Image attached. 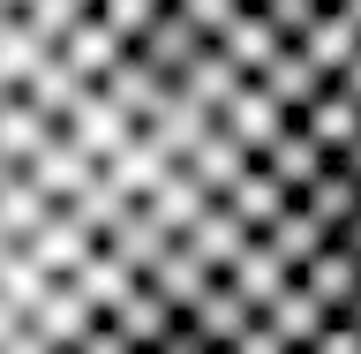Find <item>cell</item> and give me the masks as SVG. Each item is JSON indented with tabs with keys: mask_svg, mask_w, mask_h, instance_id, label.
Listing matches in <instances>:
<instances>
[{
	"mask_svg": "<svg viewBox=\"0 0 361 354\" xmlns=\"http://www.w3.org/2000/svg\"><path fill=\"white\" fill-rule=\"evenodd\" d=\"M151 354H219V347H203V332H196V324H180V317H173V332L158 339Z\"/></svg>",
	"mask_w": 361,
	"mask_h": 354,
	"instance_id": "cell-42",
	"label": "cell"
},
{
	"mask_svg": "<svg viewBox=\"0 0 361 354\" xmlns=\"http://www.w3.org/2000/svg\"><path fill=\"white\" fill-rule=\"evenodd\" d=\"M8 98H16V90H8V83H0V106H8Z\"/></svg>",
	"mask_w": 361,
	"mask_h": 354,
	"instance_id": "cell-51",
	"label": "cell"
},
{
	"mask_svg": "<svg viewBox=\"0 0 361 354\" xmlns=\"http://www.w3.org/2000/svg\"><path fill=\"white\" fill-rule=\"evenodd\" d=\"M8 8H23V0H8Z\"/></svg>",
	"mask_w": 361,
	"mask_h": 354,
	"instance_id": "cell-55",
	"label": "cell"
},
{
	"mask_svg": "<svg viewBox=\"0 0 361 354\" xmlns=\"http://www.w3.org/2000/svg\"><path fill=\"white\" fill-rule=\"evenodd\" d=\"M68 354H135V347H128V339H121V332H113L106 317H98V324H90V332L75 339V347H68Z\"/></svg>",
	"mask_w": 361,
	"mask_h": 354,
	"instance_id": "cell-40",
	"label": "cell"
},
{
	"mask_svg": "<svg viewBox=\"0 0 361 354\" xmlns=\"http://www.w3.org/2000/svg\"><path fill=\"white\" fill-rule=\"evenodd\" d=\"M219 203H226V211H233V219H241V234H264V226L279 219V211H286L293 196H286V189H279V181L264 174V166H248V174L233 181V189H226Z\"/></svg>",
	"mask_w": 361,
	"mask_h": 354,
	"instance_id": "cell-19",
	"label": "cell"
},
{
	"mask_svg": "<svg viewBox=\"0 0 361 354\" xmlns=\"http://www.w3.org/2000/svg\"><path fill=\"white\" fill-rule=\"evenodd\" d=\"M331 8H338V16H346V23L361 30V0H331Z\"/></svg>",
	"mask_w": 361,
	"mask_h": 354,
	"instance_id": "cell-49",
	"label": "cell"
},
{
	"mask_svg": "<svg viewBox=\"0 0 361 354\" xmlns=\"http://www.w3.org/2000/svg\"><path fill=\"white\" fill-rule=\"evenodd\" d=\"M166 8H173V0H166Z\"/></svg>",
	"mask_w": 361,
	"mask_h": 354,
	"instance_id": "cell-57",
	"label": "cell"
},
{
	"mask_svg": "<svg viewBox=\"0 0 361 354\" xmlns=\"http://www.w3.org/2000/svg\"><path fill=\"white\" fill-rule=\"evenodd\" d=\"M98 98H106V106L128 121V129H151L158 113H166V98H173V83H158V76L135 61V53H121V68L98 83Z\"/></svg>",
	"mask_w": 361,
	"mask_h": 354,
	"instance_id": "cell-2",
	"label": "cell"
},
{
	"mask_svg": "<svg viewBox=\"0 0 361 354\" xmlns=\"http://www.w3.org/2000/svg\"><path fill=\"white\" fill-rule=\"evenodd\" d=\"M90 174H98V166H90V158L68 143V136H53V143H45V151L23 166V181H30V189H38L53 211H61L68 196H83V189H90Z\"/></svg>",
	"mask_w": 361,
	"mask_h": 354,
	"instance_id": "cell-8",
	"label": "cell"
},
{
	"mask_svg": "<svg viewBox=\"0 0 361 354\" xmlns=\"http://www.w3.org/2000/svg\"><path fill=\"white\" fill-rule=\"evenodd\" d=\"M331 166H338V174H346V181H354V189H361V136H354V143H346V151L331 158Z\"/></svg>",
	"mask_w": 361,
	"mask_h": 354,
	"instance_id": "cell-45",
	"label": "cell"
},
{
	"mask_svg": "<svg viewBox=\"0 0 361 354\" xmlns=\"http://www.w3.org/2000/svg\"><path fill=\"white\" fill-rule=\"evenodd\" d=\"M203 203H211V196H203L196 181H188V174H180V166H173V174L158 181V189H151V196H143V203H135V211H143V219H151L158 234H166V242H180V234H188V226L203 219Z\"/></svg>",
	"mask_w": 361,
	"mask_h": 354,
	"instance_id": "cell-15",
	"label": "cell"
},
{
	"mask_svg": "<svg viewBox=\"0 0 361 354\" xmlns=\"http://www.w3.org/2000/svg\"><path fill=\"white\" fill-rule=\"evenodd\" d=\"M0 256H8V242H0Z\"/></svg>",
	"mask_w": 361,
	"mask_h": 354,
	"instance_id": "cell-53",
	"label": "cell"
},
{
	"mask_svg": "<svg viewBox=\"0 0 361 354\" xmlns=\"http://www.w3.org/2000/svg\"><path fill=\"white\" fill-rule=\"evenodd\" d=\"M158 8H166V0H98L90 16L106 23V30H113V38H121V45H135V38H143V30H151V23H158Z\"/></svg>",
	"mask_w": 361,
	"mask_h": 354,
	"instance_id": "cell-37",
	"label": "cell"
},
{
	"mask_svg": "<svg viewBox=\"0 0 361 354\" xmlns=\"http://www.w3.org/2000/svg\"><path fill=\"white\" fill-rule=\"evenodd\" d=\"M256 90H264L271 106H279V113L293 121V113H309V106H316V98H324L331 83H324V76H309V68L293 61V53H279V61H271L264 76H256Z\"/></svg>",
	"mask_w": 361,
	"mask_h": 354,
	"instance_id": "cell-28",
	"label": "cell"
},
{
	"mask_svg": "<svg viewBox=\"0 0 361 354\" xmlns=\"http://www.w3.org/2000/svg\"><path fill=\"white\" fill-rule=\"evenodd\" d=\"M75 16H90L83 0H23V8H16V23H23L38 45H61L68 30H75Z\"/></svg>",
	"mask_w": 361,
	"mask_h": 354,
	"instance_id": "cell-36",
	"label": "cell"
},
{
	"mask_svg": "<svg viewBox=\"0 0 361 354\" xmlns=\"http://www.w3.org/2000/svg\"><path fill=\"white\" fill-rule=\"evenodd\" d=\"M128 53H135L143 68H151L158 83H180V76H188V61L203 53V38H196V23L180 16V8H158V23H151V30H143V38L128 45Z\"/></svg>",
	"mask_w": 361,
	"mask_h": 354,
	"instance_id": "cell-1",
	"label": "cell"
},
{
	"mask_svg": "<svg viewBox=\"0 0 361 354\" xmlns=\"http://www.w3.org/2000/svg\"><path fill=\"white\" fill-rule=\"evenodd\" d=\"M241 8H256V0H241Z\"/></svg>",
	"mask_w": 361,
	"mask_h": 354,
	"instance_id": "cell-54",
	"label": "cell"
},
{
	"mask_svg": "<svg viewBox=\"0 0 361 354\" xmlns=\"http://www.w3.org/2000/svg\"><path fill=\"white\" fill-rule=\"evenodd\" d=\"M324 8H331V0H324Z\"/></svg>",
	"mask_w": 361,
	"mask_h": 354,
	"instance_id": "cell-58",
	"label": "cell"
},
{
	"mask_svg": "<svg viewBox=\"0 0 361 354\" xmlns=\"http://www.w3.org/2000/svg\"><path fill=\"white\" fill-rule=\"evenodd\" d=\"M23 324H30V332H38L45 347H53V354H68V347H75V339L90 332V324H98V317H90V309H83V302H75V294H68V287H53V294H45V302H38V309L23 317Z\"/></svg>",
	"mask_w": 361,
	"mask_h": 354,
	"instance_id": "cell-25",
	"label": "cell"
},
{
	"mask_svg": "<svg viewBox=\"0 0 361 354\" xmlns=\"http://www.w3.org/2000/svg\"><path fill=\"white\" fill-rule=\"evenodd\" d=\"M106 324H113V332H121V339H128L135 354H151L158 339L173 332V309H166V302H158V294L143 287V279H135V294H128V302H121V309L106 317Z\"/></svg>",
	"mask_w": 361,
	"mask_h": 354,
	"instance_id": "cell-23",
	"label": "cell"
},
{
	"mask_svg": "<svg viewBox=\"0 0 361 354\" xmlns=\"http://www.w3.org/2000/svg\"><path fill=\"white\" fill-rule=\"evenodd\" d=\"M16 324H23V317L8 309V302H0V339H16Z\"/></svg>",
	"mask_w": 361,
	"mask_h": 354,
	"instance_id": "cell-48",
	"label": "cell"
},
{
	"mask_svg": "<svg viewBox=\"0 0 361 354\" xmlns=\"http://www.w3.org/2000/svg\"><path fill=\"white\" fill-rule=\"evenodd\" d=\"M98 174H106L113 189H121V196H135V203H143V196H151V189H158V181L173 174V158H166V151H158V143H151V136L135 129L128 143H121V151H113L106 166H98Z\"/></svg>",
	"mask_w": 361,
	"mask_h": 354,
	"instance_id": "cell-13",
	"label": "cell"
},
{
	"mask_svg": "<svg viewBox=\"0 0 361 354\" xmlns=\"http://www.w3.org/2000/svg\"><path fill=\"white\" fill-rule=\"evenodd\" d=\"M45 61H53V45H38V38H30V30H23L16 16L0 23V83H8V90H23V83H30V76H38Z\"/></svg>",
	"mask_w": 361,
	"mask_h": 354,
	"instance_id": "cell-34",
	"label": "cell"
},
{
	"mask_svg": "<svg viewBox=\"0 0 361 354\" xmlns=\"http://www.w3.org/2000/svg\"><path fill=\"white\" fill-rule=\"evenodd\" d=\"M293 203H301V211H309V219L324 226V234H338V226H346V219L361 211V189H354L346 174H338V166H324V174H316V181H309V189H301Z\"/></svg>",
	"mask_w": 361,
	"mask_h": 354,
	"instance_id": "cell-31",
	"label": "cell"
},
{
	"mask_svg": "<svg viewBox=\"0 0 361 354\" xmlns=\"http://www.w3.org/2000/svg\"><path fill=\"white\" fill-rule=\"evenodd\" d=\"M180 98H188V106H203V113H211V121H219V106H226V98H233V90H241V76H233V61H226V53H219V45H203V53H196V61H188V76H180Z\"/></svg>",
	"mask_w": 361,
	"mask_h": 354,
	"instance_id": "cell-20",
	"label": "cell"
},
{
	"mask_svg": "<svg viewBox=\"0 0 361 354\" xmlns=\"http://www.w3.org/2000/svg\"><path fill=\"white\" fill-rule=\"evenodd\" d=\"M219 287H226V294H233V302H241V309H248V317H264V309H271V302H279V294H286V287H293V271H286V264H279V256H271V249H264V242H248V249H241V256H233V264H226V279H219Z\"/></svg>",
	"mask_w": 361,
	"mask_h": 354,
	"instance_id": "cell-5",
	"label": "cell"
},
{
	"mask_svg": "<svg viewBox=\"0 0 361 354\" xmlns=\"http://www.w3.org/2000/svg\"><path fill=\"white\" fill-rule=\"evenodd\" d=\"M83 8H98V0H83Z\"/></svg>",
	"mask_w": 361,
	"mask_h": 354,
	"instance_id": "cell-56",
	"label": "cell"
},
{
	"mask_svg": "<svg viewBox=\"0 0 361 354\" xmlns=\"http://www.w3.org/2000/svg\"><path fill=\"white\" fill-rule=\"evenodd\" d=\"M256 324H264V332L279 339V347H286V354H301V347H309L316 332H324V324H331V317L316 309V302H309V294H301V287H286V294H279V302H271L264 317H256Z\"/></svg>",
	"mask_w": 361,
	"mask_h": 354,
	"instance_id": "cell-26",
	"label": "cell"
},
{
	"mask_svg": "<svg viewBox=\"0 0 361 354\" xmlns=\"http://www.w3.org/2000/svg\"><path fill=\"white\" fill-rule=\"evenodd\" d=\"M248 242H256V234H241V219H233L226 203H203V219L188 226V234H180V249H188V256H196V264L211 271V279H226V264H233V256H241Z\"/></svg>",
	"mask_w": 361,
	"mask_h": 354,
	"instance_id": "cell-11",
	"label": "cell"
},
{
	"mask_svg": "<svg viewBox=\"0 0 361 354\" xmlns=\"http://www.w3.org/2000/svg\"><path fill=\"white\" fill-rule=\"evenodd\" d=\"M293 287L309 294V302H316L324 317H346V302L361 294V264H354V256H346L338 242H324V249L309 256V264L293 271Z\"/></svg>",
	"mask_w": 361,
	"mask_h": 354,
	"instance_id": "cell-7",
	"label": "cell"
},
{
	"mask_svg": "<svg viewBox=\"0 0 361 354\" xmlns=\"http://www.w3.org/2000/svg\"><path fill=\"white\" fill-rule=\"evenodd\" d=\"M61 211H68V219H75V226H83L90 242H106L113 226H121V219H128V211H135V196H121V189H113L106 174H90V189H83V196H68Z\"/></svg>",
	"mask_w": 361,
	"mask_h": 354,
	"instance_id": "cell-30",
	"label": "cell"
},
{
	"mask_svg": "<svg viewBox=\"0 0 361 354\" xmlns=\"http://www.w3.org/2000/svg\"><path fill=\"white\" fill-rule=\"evenodd\" d=\"M338 324H346V332L361 339V294H354V302H346V317H338Z\"/></svg>",
	"mask_w": 361,
	"mask_h": 354,
	"instance_id": "cell-47",
	"label": "cell"
},
{
	"mask_svg": "<svg viewBox=\"0 0 361 354\" xmlns=\"http://www.w3.org/2000/svg\"><path fill=\"white\" fill-rule=\"evenodd\" d=\"M256 16H264L271 30H279V38L293 45V38H301V30H309L316 16H324V0H256Z\"/></svg>",
	"mask_w": 361,
	"mask_h": 354,
	"instance_id": "cell-38",
	"label": "cell"
},
{
	"mask_svg": "<svg viewBox=\"0 0 361 354\" xmlns=\"http://www.w3.org/2000/svg\"><path fill=\"white\" fill-rule=\"evenodd\" d=\"M8 181H16V166H8V158H0V189H8Z\"/></svg>",
	"mask_w": 361,
	"mask_h": 354,
	"instance_id": "cell-50",
	"label": "cell"
},
{
	"mask_svg": "<svg viewBox=\"0 0 361 354\" xmlns=\"http://www.w3.org/2000/svg\"><path fill=\"white\" fill-rule=\"evenodd\" d=\"M173 8H180L188 23H196V38H203V45H211V38L226 30V23L241 16V0H173Z\"/></svg>",
	"mask_w": 361,
	"mask_h": 354,
	"instance_id": "cell-39",
	"label": "cell"
},
{
	"mask_svg": "<svg viewBox=\"0 0 361 354\" xmlns=\"http://www.w3.org/2000/svg\"><path fill=\"white\" fill-rule=\"evenodd\" d=\"M286 53H293L301 68H309V76H324V83H338V68H346V61L361 53V30H354L346 16H338V8H324V16H316L309 30H301V38L286 45Z\"/></svg>",
	"mask_w": 361,
	"mask_h": 354,
	"instance_id": "cell-6",
	"label": "cell"
},
{
	"mask_svg": "<svg viewBox=\"0 0 361 354\" xmlns=\"http://www.w3.org/2000/svg\"><path fill=\"white\" fill-rule=\"evenodd\" d=\"M301 354H361V339H354V332H346V324L331 317V324H324V332H316V339H309Z\"/></svg>",
	"mask_w": 361,
	"mask_h": 354,
	"instance_id": "cell-41",
	"label": "cell"
},
{
	"mask_svg": "<svg viewBox=\"0 0 361 354\" xmlns=\"http://www.w3.org/2000/svg\"><path fill=\"white\" fill-rule=\"evenodd\" d=\"M211 129H219V121H211V113H203V106H188V98H180V90H173V98H166V113H158V121H151V129H143V136H151L158 151H166V158H173V166H180V158L196 151V143H203V136H211Z\"/></svg>",
	"mask_w": 361,
	"mask_h": 354,
	"instance_id": "cell-27",
	"label": "cell"
},
{
	"mask_svg": "<svg viewBox=\"0 0 361 354\" xmlns=\"http://www.w3.org/2000/svg\"><path fill=\"white\" fill-rule=\"evenodd\" d=\"M61 287L75 294V302H83L90 317H113V309H121V302H128V294H135V271H128V264H113L106 249H90V256H83V264H75V271H68Z\"/></svg>",
	"mask_w": 361,
	"mask_h": 354,
	"instance_id": "cell-12",
	"label": "cell"
},
{
	"mask_svg": "<svg viewBox=\"0 0 361 354\" xmlns=\"http://www.w3.org/2000/svg\"><path fill=\"white\" fill-rule=\"evenodd\" d=\"M8 16H16V8H8V0H0V23H8Z\"/></svg>",
	"mask_w": 361,
	"mask_h": 354,
	"instance_id": "cell-52",
	"label": "cell"
},
{
	"mask_svg": "<svg viewBox=\"0 0 361 354\" xmlns=\"http://www.w3.org/2000/svg\"><path fill=\"white\" fill-rule=\"evenodd\" d=\"M180 324H196V332H203V347H219V354H226V347H233V339L248 332V324H256V317H248L241 302H233V294H226L219 279H211V287L196 294V309L180 317Z\"/></svg>",
	"mask_w": 361,
	"mask_h": 354,
	"instance_id": "cell-24",
	"label": "cell"
},
{
	"mask_svg": "<svg viewBox=\"0 0 361 354\" xmlns=\"http://www.w3.org/2000/svg\"><path fill=\"white\" fill-rule=\"evenodd\" d=\"M256 166H264V174L279 181V189H286V196H301V189H309V181L324 174L331 158L316 151V143H309V136H301V129H286V136H279V143H271L264 158H256Z\"/></svg>",
	"mask_w": 361,
	"mask_h": 354,
	"instance_id": "cell-21",
	"label": "cell"
},
{
	"mask_svg": "<svg viewBox=\"0 0 361 354\" xmlns=\"http://www.w3.org/2000/svg\"><path fill=\"white\" fill-rule=\"evenodd\" d=\"M53 136H61V129H53L45 113H30L23 98H8V106H0V158H8L16 174H23V166H30V158L45 151V143H53Z\"/></svg>",
	"mask_w": 361,
	"mask_h": 354,
	"instance_id": "cell-29",
	"label": "cell"
},
{
	"mask_svg": "<svg viewBox=\"0 0 361 354\" xmlns=\"http://www.w3.org/2000/svg\"><path fill=\"white\" fill-rule=\"evenodd\" d=\"M90 249H98V242H90L83 226L68 219V211H53V219H45V226H38V234H30V242H23V256H30V264H38V271H45V279H68V271L83 264Z\"/></svg>",
	"mask_w": 361,
	"mask_h": 354,
	"instance_id": "cell-16",
	"label": "cell"
},
{
	"mask_svg": "<svg viewBox=\"0 0 361 354\" xmlns=\"http://www.w3.org/2000/svg\"><path fill=\"white\" fill-rule=\"evenodd\" d=\"M121 53H128V45L113 38V30H106L98 16H75V30H68V38L53 45V61H61L68 76H75V83H90V90L106 83L113 68H121Z\"/></svg>",
	"mask_w": 361,
	"mask_h": 354,
	"instance_id": "cell-4",
	"label": "cell"
},
{
	"mask_svg": "<svg viewBox=\"0 0 361 354\" xmlns=\"http://www.w3.org/2000/svg\"><path fill=\"white\" fill-rule=\"evenodd\" d=\"M331 242H338V249H346V256H354V264H361V211H354V219H346V226H338Z\"/></svg>",
	"mask_w": 361,
	"mask_h": 354,
	"instance_id": "cell-46",
	"label": "cell"
},
{
	"mask_svg": "<svg viewBox=\"0 0 361 354\" xmlns=\"http://www.w3.org/2000/svg\"><path fill=\"white\" fill-rule=\"evenodd\" d=\"M53 287H61V279H45V271L30 264L23 249H8V256H0V302H8L16 317H30V309H38V302H45Z\"/></svg>",
	"mask_w": 361,
	"mask_h": 354,
	"instance_id": "cell-35",
	"label": "cell"
},
{
	"mask_svg": "<svg viewBox=\"0 0 361 354\" xmlns=\"http://www.w3.org/2000/svg\"><path fill=\"white\" fill-rule=\"evenodd\" d=\"M248 166H256V158H248L241 143H233V136H219V129H211V136H203V143H196V151L180 158V174L196 181V189H203V196H211V203H219L226 189H233V181L248 174Z\"/></svg>",
	"mask_w": 361,
	"mask_h": 354,
	"instance_id": "cell-14",
	"label": "cell"
},
{
	"mask_svg": "<svg viewBox=\"0 0 361 354\" xmlns=\"http://www.w3.org/2000/svg\"><path fill=\"white\" fill-rule=\"evenodd\" d=\"M143 287H151V294H158V302H166L173 317H188V309H196V294L211 287V271H203L196 256H188V249L173 242V249H166V256H158L151 271H143Z\"/></svg>",
	"mask_w": 361,
	"mask_h": 354,
	"instance_id": "cell-17",
	"label": "cell"
},
{
	"mask_svg": "<svg viewBox=\"0 0 361 354\" xmlns=\"http://www.w3.org/2000/svg\"><path fill=\"white\" fill-rule=\"evenodd\" d=\"M286 129H293V121H286L279 106H271V98H264L256 83H241V90H233V98L219 106V136H233V143H241L248 158H264V151H271V143H279Z\"/></svg>",
	"mask_w": 361,
	"mask_h": 354,
	"instance_id": "cell-3",
	"label": "cell"
},
{
	"mask_svg": "<svg viewBox=\"0 0 361 354\" xmlns=\"http://www.w3.org/2000/svg\"><path fill=\"white\" fill-rule=\"evenodd\" d=\"M293 129L309 136L324 158H338V151H346V143L361 136V106H354V98H338V90H324L309 113H293Z\"/></svg>",
	"mask_w": 361,
	"mask_h": 354,
	"instance_id": "cell-18",
	"label": "cell"
},
{
	"mask_svg": "<svg viewBox=\"0 0 361 354\" xmlns=\"http://www.w3.org/2000/svg\"><path fill=\"white\" fill-rule=\"evenodd\" d=\"M45 219H53V203H45L38 196V189H30V181H8V189H0V242H8V249H23V242H30V234H38V226Z\"/></svg>",
	"mask_w": 361,
	"mask_h": 354,
	"instance_id": "cell-33",
	"label": "cell"
},
{
	"mask_svg": "<svg viewBox=\"0 0 361 354\" xmlns=\"http://www.w3.org/2000/svg\"><path fill=\"white\" fill-rule=\"evenodd\" d=\"M256 242H264V249H271V256H279L286 271H301V264L316 256V249L331 242V234H324V226H316L309 211H301V203H286V211H279V219H271L264 234H256Z\"/></svg>",
	"mask_w": 361,
	"mask_h": 354,
	"instance_id": "cell-22",
	"label": "cell"
},
{
	"mask_svg": "<svg viewBox=\"0 0 361 354\" xmlns=\"http://www.w3.org/2000/svg\"><path fill=\"white\" fill-rule=\"evenodd\" d=\"M331 90H338V98H354V106H361V53H354V61H346V68H338V83H331Z\"/></svg>",
	"mask_w": 361,
	"mask_h": 354,
	"instance_id": "cell-44",
	"label": "cell"
},
{
	"mask_svg": "<svg viewBox=\"0 0 361 354\" xmlns=\"http://www.w3.org/2000/svg\"><path fill=\"white\" fill-rule=\"evenodd\" d=\"M226 53V61H233V76H241V83H256V76H264L271 61H279V53H286V38H279V30H271L264 16H256V8H241V16L226 23L219 38H211Z\"/></svg>",
	"mask_w": 361,
	"mask_h": 354,
	"instance_id": "cell-10",
	"label": "cell"
},
{
	"mask_svg": "<svg viewBox=\"0 0 361 354\" xmlns=\"http://www.w3.org/2000/svg\"><path fill=\"white\" fill-rule=\"evenodd\" d=\"M98 249H106L113 264H128L135 279H143V271H151V264H158V256H166V249H173V242H166V234H158V226L143 219V211H128V219L113 226V234H106V242H98Z\"/></svg>",
	"mask_w": 361,
	"mask_h": 354,
	"instance_id": "cell-32",
	"label": "cell"
},
{
	"mask_svg": "<svg viewBox=\"0 0 361 354\" xmlns=\"http://www.w3.org/2000/svg\"><path fill=\"white\" fill-rule=\"evenodd\" d=\"M226 354H286V347H279V339H271L264 324H248V332L233 339V347H226Z\"/></svg>",
	"mask_w": 361,
	"mask_h": 354,
	"instance_id": "cell-43",
	"label": "cell"
},
{
	"mask_svg": "<svg viewBox=\"0 0 361 354\" xmlns=\"http://www.w3.org/2000/svg\"><path fill=\"white\" fill-rule=\"evenodd\" d=\"M61 136H68V143H75V151L90 158V166H106V158L121 151V143H128L135 129H128V121H121V113L106 106V98H98V90H83V98H75V113L61 121Z\"/></svg>",
	"mask_w": 361,
	"mask_h": 354,
	"instance_id": "cell-9",
	"label": "cell"
}]
</instances>
